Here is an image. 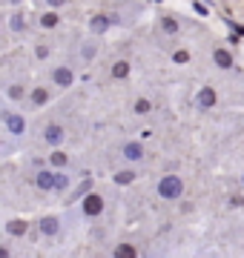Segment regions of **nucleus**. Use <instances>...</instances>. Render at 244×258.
I'll list each match as a JSON object with an SVG mask.
<instances>
[{
	"label": "nucleus",
	"instance_id": "obj_3",
	"mask_svg": "<svg viewBox=\"0 0 244 258\" xmlns=\"http://www.w3.org/2000/svg\"><path fill=\"white\" fill-rule=\"evenodd\" d=\"M112 15H92L89 18V32L92 35H106L109 32V26H112Z\"/></svg>",
	"mask_w": 244,
	"mask_h": 258
},
{
	"label": "nucleus",
	"instance_id": "obj_14",
	"mask_svg": "<svg viewBox=\"0 0 244 258\" xmlns=\"http://www.w3.org/2000/svg\"><path fill=\"white\" fill-rule=\"evenodd\" d=\"M112 78H115V81L130 78V60H115V63H112Z\"/></svg>",
	"mask_w": 244,
	"mask_h": 258
},
{
	"label": "nucleus",
	"instance_id": "obj_20",
	"mask_svg": "<svg viewBox=\"0 0 244 258\" xmlns=\"http://www.w3.org/2000/svg\"><path fill=\"white\" fill-rule=\"evenodd\" d=\"M9 98L12 101H23V98H26V89H23L20 83H12L9 86Z\"/></svg>",
	"mask_w": 244,
	"mask_h": 258
},
{
	"label": "nucleus",
	"instance_id": "obj_26",
	"mask_svg": "<svg viewBox=\"0 0 244 258\" xmlns=\"http://www.w3.org/2000/svg\"><path fill=\"white\" fill-rule=\"evenodd\" d=\"M35 55H38L40 60H46V57H49V46H38V49H35Z\"/></svg>",
	"mask_w": 244,
	"mask_h": 258
},
{
	"label": "nucleus",
	"instance_id": "obj_6",
	"mask_svg": "<svg viewBox=\"0 0 244 258\" xmlns=\"http://www.w3.org/2000/svg\"><path fill=\"white\" fill-rule=\"evenodd\" d=\"M35 184H38V189H43V192H52V189H55V169H40L38 175H35Z\"/></svg>",
	"mask_w": 244,
	"mask_h": 258
},
{
	"label": "nucleus",
	"instance_id": "obj_27",
	"mask_svg": "<svg viewBox=\"0 0 244 258\" xmlns=\"http://www.w3.org/2000/svg\"><path fill=\"white\" fill-rule=\"evenodd\" d=\"M64 3H66V0H46V6H49V9H60Z\"/></svg>",
	"mask_w": 244,
	"mask_h": 258
},
{
	"label": "nucleus",
	"instance_id": "obj_22",
	"mask_svg": "<svg viewBox=\"0 0 244 258\" xmlns=\"http://www.w3.org/2000/svg\"><path fill=\"white\" fill-rule=\"evenodd\" d=\"M95 55H98V46H95V43H84V49H81V57H84V60H92Z\"/></svg>",
	"mask_w": 244,
	"mask_h": 258
},
{
	"label": "nucleus",
	"instance_id": "obj_25",
	"mask_svg": "<svg viewBox=\"0 0 244 258\" xmlns=\"http://www.w3.org/2000/svg\"><path fill=\"white\" fill-rule=\"evenodd\" d=\"M66 186H69V178H66V175H55V189H57V192L66 189Z\"/></svg>",
	"mask_w": 244,
	"mask_h": 258
},
{
	"label": "nucleus",
	"instance_id": "obj_16",
	"mask_svg": "<svg viewBox=\"0 0 244 258\" xmlns=\"http://www.w3.org/2000/svg\"><path fill=\"white\" fill-rule=\"evenodd\" d=\"M115 184H121V186H127V184H132L135 181V169H124V172H115Z\"/></svg>",
	"mask_w": 244,
	"mask_h": 258
},
{
	"label": "nucleus",
	"instance_id": "obj_28",
	"mask_svg": "<svg viewBox=\"0 0 244 258\" xmlns=\"http://www.w3.org/2000/svg\"><path fill=\"white\" fill-rule=\"evenodd\" d=\"M6 255H9V249H3V247H0V258H6Z\"/></svg>",
	"mask_w": 244,
	"mask_h": 258
},
{
	"label": "nucleus",
	"instance_id": "obj_15",
	"mask_svg": "<svg viewBox=\"0 0 244 258\" xmlns=\"http://www.w3.org/2000/svg\"><path fill=\"white\" fill-rule=\"evenodd\" d=\"M49 164L55 166V169H64V166H69V155H66V152H60V149H55V152H52V158H49Z\"/></svg>",
	"mask_w": 244,
	"mask_h": 258
},
{
	"label": "nucleus",
	"instance_id": "obj_7",
	"mask_svg": "<svg viewBox=\"0 0 244 258\" xmlns=\"http://www.w3.org/2000/svg\"><path fill=\"white\" fill-rule=\"evenodd\" d=\"M3 120H6V129H9L12 135H23V132H26V120L20 118V115H12V112H3Z\"/></svg>",
	"mask_w": 244,
	"mask_h": 258
},
{
	"label": "nucleus",
	"instance_id": "obj_11",
	"mask_svg": "<svg viewBox=\"0 0 244 258\" xmlns=\"http://www.w3.org/2000/svg\"><path fill=\"white\" fill-rule=\"evenodd\" d=\"M29 101L35 103V106H46V103L52 101V95H49L46 86H35V89L29 92Z\"/></svg>",
	"mask_w": 244,
	"mask_h": 258
},
{
	"label": "nucleus",
	"instance_id": "obj_9",
	"mask_svg": "<svg viewBox=\"0 0 244 258\" xmlns=\"http://www.w3.org/2000/svg\"><path fill=\"white\" fill-rule=\"evenodd\" d=\"M40 232H43L46 238H55L57 232H60V221H57L55 215H43V218H40Z\"/></svg>",
	"mask_w": 244,
	"mask_h": 258
},
{
	"label": "nucleus",
	"instance_id": "obj_24",
	"mask_svg": "<svg viewBox=\"0 0 244 258\" xmlns=\"http://www.w3.org/2000/svg\"><path fill=\"white\" fill-rule=\"evenodd\" d=\"M150 109H152L150 101H144V98H141V101H135V112H138V115H147Z\"/></svg>",
	"mask_w": 244,
	"mask_h": 258
},
{
	"label": "nucleus",
	"instance_id": "obj_23",
	"mask_svg": "<svg viewBox=\"0 0 244 258\" xmlns=\"http://www.w3.org/2000/svg\"><path fill=\"white\" fill-rule=\"evenodd\" d=\"M172 60H175V63H187L190 52H187V49H175V52H172Z\"/></svg>",
	"mask_w": 244,
	"mask_h": 258
},
{
	"label": "nucleus",
	"instance_id": "obj_18",
	"mask_svg": "<svg viewBox=\"0 0 244 258\" xmlns=\"http://www.w3.org/2000/svg\"><path fill=\"white\" fill-rule=\"evenodd\" d=\"M40 26L43 29H55L57 26V15L55 12H43V15H40Z\"/></svg>",
	"mask_w": 244,
	"mask_h": 258
},
{
	"label": "nucleus",
	"instance_id": "obj_5",
	"mask_svg": "<svg viewBox=\"0 0 244 258\" xmlns=\"http://www.w3.org/2000/svg\"><path fill=\"white\" fill-rule=\"evenodd\" d=\"M196 101H198V106H201V109H213V106L218 103V92L213 89V86H204V89L198 92Z\"/></svg>",
	"mask_w": 244,
	"mask_h": 258
},
{
	"label": "nucleus",
	"instance_id": "obj_13",
	"mask_svg": "<svg viewBox=\"0 0 244 258\" xmlns=\"http://www.w3.org/2000/svg\"><path fill=\"white\" fill-rule=\"evenodd\" d=\"M161 32H164V35H169V37H172V35H178V32H181L178 20H175V18H169V15H167V18H161Z\"/></svg>",
	"mask_w": 244,
	"mask_h": 258
},
{
	"label": "nucleus",
	"instance_id": "obj_2",
	"mask_svg": "<svg viewBox=\"0 0 244 258\" xmlns=\"http://www.w3.org/2000/svg\"><path fill=\"white\" fill-rule=\"evenodd\" d=\"M81 210H84V215H89V218L101 215V212H103V198L98 192H86L84 195V204H81Z\"/></svg>",
	"mask_w": 244,
	"mask_h": 258
},
{
	"label": "nucleus",
	"instance_id": "obj_10",
	"mask_svg": "<svg viewBox=\"0 0 244 258\" xmlns=\"http://www.w3.org/2000/svg\"><path fill=\"white\" fill-rule=\"evenodd\" d=\"M213 60H216L218 69H233V55H230V49L218 46L216 52H213Z\"/></svg>",
	"mask_w": 244,
	"mask_h": 258
},
{
	"label": "nucleus",
	"instance_id": "obj_30",
	"mask_svg": "<svg viewBox=\"0 0 244 258\" xmlns=\"http://www.w3.org/2000/svg\"><path fill=\"white\" fill-rule=\"evenodd\" d=\"M0 147H3V141H0Z\"/></svg>",
	"mask_w": 244,
	"mask_h": 258
},
{
	"label": "nucleus",
	"instance_id": "obj_12",
	"mask_svg": "<svg viewBox=\"0 0 244 258\" xmlns=\"http://www.w3.org/2000/svg\"><path fill=\"white\" fill-rule=\"evenodd\" d=\"M124 158H127V161H141L144 158V147L141 144H138V141H130V144H124Z\"/></svg>",
	"mask_w": 244,
	"mask_h": 258
},
{
	"label": "nucleus",
	"instance_id": "obj_8",
	"mask_svg": "<svg viewBox=\"0 0 244 258\" xmlns=\"http://www.w3.org/2000/svg\"><path fill=\"white\" fill-rule=\"evenodd\" d=\"M52 81L66 89V86H72V81H75V72H72L69 66H57L55 72H52Z\"/></svg>",
	"mask_w": 244,
	"mask_h": 258
},
{
	"label": "nucleus",
	"instance_id": "obj_4",
	"mask_svg": "<svg viewBox=\"0 0 244 258\" xmlns=\"http://www.w3.org/2000/svg\"><path fill=\"white\" fill-rule=\"evenodd\" d=\"M43 141H46L49 147H60V144H64V126H60V123H46Z\"/></svg>",
	"mask_w": 244,
	"mask_h": 258
},
{
	"label": "nucleus",
	"instance_id": "obj_19",
	"mask_svg": "<svg viewBox=\"0 0 244 258\" xmlns=\"http://www.w3.org/2000/svg\"><path fill=\"white\" fill-rule=\"evenodd\" d=\"M115 255L135 258V255H138V249H135V247H130V244H118V247H115Z\"/></svg>",
	"mask_w": 244,
	"mask_h": 258
},
{
	"label": "nucleus",
	"instance_id": "obj_29",
	"mask_svg": "<svg viewBox=\"0 0 244 258\" xmlns=\"http://www.w3.org/2000/svg\"><path fill=\"white\" fill-rule=\"evenodd\" d=\"M241 186H244V175H241Z\"/></svg>",
	"mask_w": 244,
	"mask_h": 258
},
{
	"label": "nucleus",
	"instance_id": "obj_17",
	"mask_svg": "<svg viewBox=\"0 0 244 258\" xmlns=\"http://www.w3.org/2000/svg\"><path fill=\"white\" fill-rule=\"evenodd\" d=\"M6 230H9L12 235H26V230H29V227H26V221H20V218H15V221H9V224H6Z\"/></svg>",
	"mask_w": 244,
	"mask_h": 258
},
{
	"label": "nucleus",
	"instance_id": "obj_21",
	"mask_svg": "<svg viewBox=\"0 0 244 258\" xmlns=\"http://www.w3.org/2000/svg\"><path fill=\"white\" fill-rule=\"evenodd\" d=\"M23 29H26V18L20 12H15L12 15V32H23Z\"/></svg>",
	"mask_w": 244,
	"mask_h": 258
},
{
	"label": "nucleus",
	"instance_id": "obj_1",
	"mask_svg": "<svg viewBox=\"0 0 244 258\" xmlns=\"http://www.w3.org/2000/svg\"><path fill=\"white\" fill-rule=\"evenodd\" d=\"M181 192H184V181H181L178 175H164L158 181V195L161 198L175 201V198H181Z\"/></svg>",
	"mask_w": 244,
	"mask_h": 258
}]
</instances>
